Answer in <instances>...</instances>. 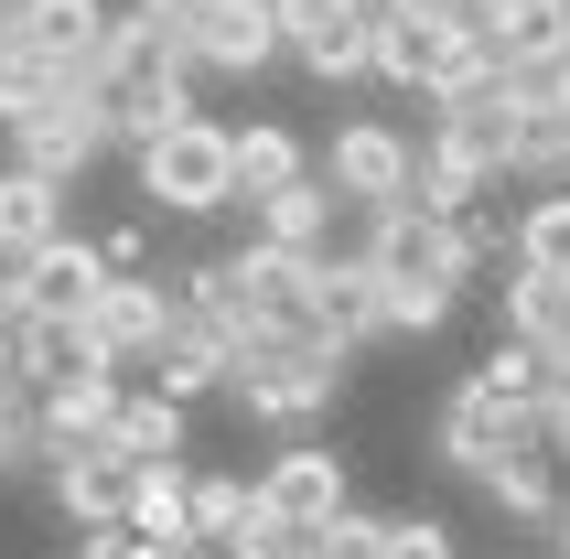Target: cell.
<instances>
[{
  "mask_svg": "<svg viewBox=\"0 0 570 559\" xmlns=\"http://www.w3.org/2000/svg\"><path fill=\"white\" fill-rule=\"evenodd\" d=\"M129 194H140V216H237V129L226 119H184L161 129L151 151H129Z\"/></svg>",
  "mask_w": 570,
  "mask_h": 559,
  "instance_id": "obj_1",
  "label": "cell"
},
{
  "mask_svg": "<svg viewBox=\"0 0 570 559\" xmlns=\"http://www.w3.org/2000/svg\"><path fill=\"white\" fill-rule=\"evenodd\" d=\"M313 173L334 184L345 216H387V205H410V184H420V129H399L387 108H355V119H334L313 140Z\"/></svg>",
  "mask_w": 570,
  "mask_h": 559,
  "instance_id": "obj_2",
  "label": "cell"
},
{
  "mask_svg": "<svg viewBox=\"0 0 570 559\" xmlns=\"http://www.w3.org/2000/svg\"><path fill=\"white\" fill-rule=\"evenodd\" d=\"M507 452H539V409H517V399H495L484 376H452L442 399H431V463H452V473H495Z\"/></svg>",
  "mask_w": 570,
  "mask_h": 559,
  "instance_id": "obj_3",
  "label": "cell"
},
{
  "mask_svg": "<svg viewBox=\"0 0 570 559\" xmlns=\"http://www.w3.org/2000/svg\"><path fill=\"white\" fill-rule=\"evenodd\" d=\"M345 366H355V355H258V366L226 376V399L248 409L258 431H281V441H291V431H313L323 409L345 399Z\"/></svg>",
  "mask_w": 570,
  "mask_h": 559,
  "instance_id": "obj_4",
  "label": "cell"
},
{
  "mask_svg": "<svg viewBox=\"0 0 570 559\" xmlns=\"http://www.w3.org/2000/svg\"><path fill=\"white\" fill-rule=\"evenodd\" d=\"M355 248L377 258L387 280H442V291H474V248L463 226L431 216V205H387V216H355Z\"/></svg>",
  "mask_w": 570,
  "mask_h": 559,
  "instance_id": "obj_5",
  "label": "cell"
},
{
  "mask_svg": "<svg viewBox=\"0 0 570 559\" xmlns=\"http://www.w3.org/2000/svg\"><path fill=\"white\" fill-rule=\"evenodd\" d=\"M184 65H194V76H216V87L269 76V65H281V11H269V0H194Z\"/></svg>",
  "mask_w": 570,
  "mask_h": 559,
  "instance_id": "obj_6",
  "label": "cell"
},
{
  "mask_svg": "<svg viewBox=\"0 0 570 559\" xmlns=\"http://www.w3.org/2000/svg\"><path fill=\"white\" fill-rule=\"evenodd\" d=\"M258 506H269L281 528H323V517H345V506H355L345 452H334V441H313V431H291L281 452L258 463Z\"/></svg>",
  "mask_w": 570,
  "mask_h": 559,
  "instance_id": "obj_7",
  "label": "cell"
},
{
  "mask_svg": "<svg viewBox=\"0 0 570 559\" xmlns=\"http://www.w3.org/2000/svg\"><path fill=\"white\" fill-rule=\"evenodd\" d=\"M173 269H140V280H108V291H97V312H87V344L97 355H108V366H151L161 355V334H173Z\"/></svg>",
  "mask_w": 570,
  "mask_h": 559,
  "instance_id": "obj_8",
  "label": "cell"
},
{
  "mask_svg": "<svg viewBox=\"0 0 570 559\" xmlns=\"http://www.w3.org/2000/svg\"><path fill=\"white\" fill-rule=\"evenodd\" d=\"M281 11V55L323 87H355L366 76V0H269Z\"/></svg>",
  "mask_w": 570,
  "mask_h": 559,
  "instance_id": "obj_9",
  "label": "cell"
},
{
  "mask_svg": "<svg viewBox=\"0 0 570 559\" xmlns=\"http://www.w3.org/2000/svg\"><path fill=\"white\" fill-rule=\"evenodd\" d=\"M11 140V161H32V173H55V184H87L97 161L119 151L108 140V97H65V108H43V119H22V129H0Z\"/></svg>",
  "mask_w": 570,
  "mask_h": 559,
  "instance_id": "obj_10",
  "label": "cell"
},
{
  "mask_svg": "<svg viewBox=\"0 0 570 559\" xmlns=\"http://www.w3.org/2000/svg\"><path fill=\"white\" fill-rule=\"evenodd\" d=\"M129 473L140 463H119L108 441H87V452H55V463H43V496H55L65 528H119L129 517Z\"/></svg>",
  "mask_w": 570,
  "mask_h": 559,
  "instance_id": "obj_11",
  "label": "cell"
},
{
  "mask_svg": "<svg viewBox=\"0 0 570 559\" xmlns=\"http://www.w3.org/2000/svg\"><path fill=\"white\" fill-rule=\"evenodd\" d=\"M495 334H517V344H539L549 355V388L570 376V280H549V269H517L507 258V280H495Z\"/></svg>",
  "mask_w": 570,
  "mask_h": 559,
  "instance_id": "obj_12",
  "label": "cell"
},
{
  "mask_svg": "<svg viewBox=\"0 0 570 559\" xmlns=\"http://www.w3.org/2000/svg\"><path fill=\"white\" fill-rule=\"evenodd\" d=\"M108 280H119V269H108L97 237H55L43 258H22V312H65V323H87Z\"/></svg>",
  "mask_w": 570,
  "mask_h": 559,
  "instance_id": "obj_13",
  "label": "cell"
},
{
  "mask_svg": "<svg viewBox=\"0 0 570 559\" xmlns=\"http://www.w3.org/2000/svg\"><path fill=\"white\" fill-rule=\"evenodd\" d=\"M65 194H76V184L32 173V161H0V258H11V269L43 258L55 237H76V226H65Z\"/></svg>",
  "mask_w": 570,
  "mask_h": 559,
  "instance_id": "obj_14",
  "label": "cell"
},
{
  "mask_svg": "<svg viewBox=\"0 0 570 559\" xmlns=\"http://www.w3.org/2000/svg\"><path fill=\"white\" fill-rule=\"evenodd\" d=\"M173 302H184V291H173ZM226 366H237V344L184 302V312H173V334H161V355H151V388L194 409V399H216V388H226Z\"/></svg>",
  "mask_w": 570,
  "mask_h": 559,
  "instance_id": "obj_15",
  "label": "cell"
},
{
  "mask_svg": "<svg viewBox=\"0 0 570 559\" xmlns=\"http://www.w3.org/2000/svg\"><path fill=\"white\" fill-rule=\"evenodd\" d=\"M119 399H129V376H119V366H76V376H55V388H43V463H55V452H87V441H108Z\"/></svg>",
  "mask_w": 570,
  "mask_h": 559,
  "instance_id": "obj_16",
  "label": "cell"
},
{
  "mask_svg": "<svg viewBox=\"0 0 570 559\" xmlns=\"http://www.w3.org/2000/svg\"><path fill=\"white\" fill-rule=\"evenodd\" d=\"M334 226H355L345 205H334V184H291V194H258L248 205V237L258 248H291V258H323V248H345V237H334Z\"/></svg>",
  "mask_w": 570,
  "mask_h": 559,
  "instance_id": "obj_17",
  "label": "cell"
},
{
  "mask_svg": "<svg viewBox=\"0 0 570 559\" xmlns=\"http://www.w3.org/2000/svg\"><path fill=\"white\" fill-rule=\"evenodd\" d=\"M313 312L334 344H377V258L366 248H323L313 258Z\"/></svg>",
  "mask_w": 570,
  "mask_h": 559,
  "instance_id": "obj_18",
  "label": "cell"
},
{
  "mask_svg": "<svg viewBox=\"0 0 570 559\" xmlns=\"http://www.w3.org/2000/svg\"><path fill=\"white\" fill-rule=\"evenodd\" d=\"M108 32H119V11L108 0H32V55H55V65H76V76H108Z\"/></svg>",
  "mask_w": 570,
  "mask_h": 559,
  "instance_id": "obj_19",
  "label": "cell"
},
{
  "mask_svg": "<svg viewBox=\"0 0 570 559\" xmlns=\"http://www.w3.org/2000/svg\"><path fill=\"white\" fill-rule=\"evenodd\" d=\"M205 76H194V65H173V76H151V87H129V97H108V140H119V151H151L161 129H184V119H205Z\"/></svg>",
  "mask_w": 570,
  "mask_h": 559,
  "instance_id": "obj_20",
  "label": "cell"
},
{
  "mask_svg": "<svg viewBox=\"0 0 570 559\" xmlns=\"http://www.w3.org/2000/svg\"><path fill=\"white\" fill-rule=\"evenodd\" d=\"M291 184H313V140L291 119H248L237 129V216H248L258 194H291Z\"/></svg>",
  "mask_w": 570,
  "mask_h": 559,
  "instance_id": "obj_21",
  "label": "cell"
},
{
  "mask_svg": "<svg viewBox=\"0 0 570 559\" xmlns=\"http://www.w3.org/2000/svg\"><path fill=\"white\" fill-rule=\"evenodd\" d=\"M129 538H161V549H194V463H140L129 473Z\"/></svg>",
  "mask_w": 570,
  "mask_h": 559,
  "instance_id": "obj_22",
  "label": "cell"
},
{
  "mask_svg": "<svg viewBox=\"0 0 570 559\" xmlns=\"http://www.w3.org/2000/svg\"><path fill=\"white\" fill-rule=\"evenodd\" d=\"M258 528V473H216V463H194V549H248Z\"/></svg>",
  "mask_w": 570,
  "mask_h": 559,
  "instance_id": "obj_23",
  "label": "cell"
},
{
  "mask_svg": "<svg viewBox=\"0 0 570 559\" xmlns=\"http://www.w3.org/2000/svg\"><path fill=\"white\" fill-rule=\"evenodd\" d=\"M484 194H507V184H495L474 151H452L442 129H420V184H410V205H431V216H474Z\"/></svg>",
  "mask_w": 570,
  "mask_h": 559,
  "instance_id": "obj_24",
  "label": "cell"
},
{
  "mask_svg": "<svg viewBox=\"0 0 570 559\" xmlns=\"http://www.w3.org/2000/svg\"><path fill=\"white\" fill-rule=\"evenodd\" d=\"M108 452H119V463H194V452H184V399L129 388L119 420H108Z\"/></svg>",
  "mask_w": 570,
  "mask_h": 559,
  "instance_id": "obj_25",
  "label": "cell"
},
{
  "mask_svg": "<svg viewBox=\"0 0 570 559\" xmlns=\"http://www.w3.org/2000/svg\"><path fill=\"white\" fill-rule=\"evenodd\" d=\"M560 496H570V473L549 452H507V463L484 473V506L517 517V528H560Z\"/></svg>",
  "mask_w": 570,
  "mask_h": 559,
  "instance_id": "obj_26",
  "label": "cell"
},
{
  "mask_svg": "<svg viewBox=\"0 0 570 559\" xmlns=\"http://www.w3.org/2000/svg\"><path fill=\"white\" fill-rule=\"evenodd\" d=\"M11 366L32 376V388H55V376H76V366H108L87 344V323H65V312H22L11 323Z\"/></svg>",
  "mask_w": 570,
  "mask_h": 559,
  "instance_id": "obj_27",
  "label": "cell"
},
{
  "mask_svg": "<svg viewBox=\"0 0 570 559\" xmlns=\"http://www.w3.org/2000/svg\"><path fill=\"white\" fill-rule=\"evenodd\" d=\"M65 97H87V76L76 65H55V55H0V129H22V119H43V108H65Z\"/></svg>",
  "mask_w": 570,
  "mask_h": 559,
  "instance_id": "obj_28",
  "label": "cell"
},
{
  "mask_svg": "<svg viewBox=\"0 0 570 559\" xmlns=\"http://www.w3.org/2000/svg\"><path fill=\"white\" fill-rule=\"evenodd\" d=\"M484 76H495V43H484L474 22H442L431 32V65H420V108H452V97H474Z\"/></svg>",
  "mask_w": 570,
  "mask_h": 559,
  "instance_id": "obj_29",
  "label": "cell"
},
{
  "mask_svg": "<svg viewBox=\"0 0 570 559\" xmlns=\"http://www.w3.org/2000/svg\"><path fill=\"white\" fill-rule=\"evenodd\" d=\"M507 184H517V194H560V184H570V108H528V119H517Z\"/></svg>",
  "mask_w": 570,
  "mask_h": 559,
  "instance_id": "obj_30",
  "label": "cell"
},
{
  "mask_svg": "<svg viewBox=\"0 0 570 559\" xmlns=\"http://www.w3.org/2000/svg\"><path fill=\"white\" fill-rule=\"evenodd\" d=\"M463 22H474L495 55H549V43H570V11H560V0H474Z\"/></svg>",
  "mask_w": 570,
  "mask_h": 559,
  "instance_id": "obj_31",
  "label": "cell"
},
{
  "mask_svg": "<svg viewBox=\"0 0 570 559\" xmlns=\"http://www.w3.org/2000/svg\"><path fill=\"white\" fill-rule=\"evenodd\" d=\"M452 302L463 291H442V280H387L377 269V344H431L452 323Z\"/></svg>",
  "mask_w": 570,
  "mask_h": 559,
  "instance_id": "obj_32",
  "label": "cell"
},
{
  "mask_svg": "<svg viewBox=\"0 0 570 559\" xmlns=\"http://www.w3.org/2000/svg\"><path fill=\"white\" fill-rule=\"evenodd\" d=\"M420 65H431V32L366 0V76H377L387 97H420Z\"/></svg>",
  "mask_w": 570,
  "mask_h": 559,
  "instance_id": "obj_33",
  "label": "cell"
},
{
  "mask_svg": "<svg viewBox=\"0 0 570 559\" xmlns=\"http://www.w3.org/2000/svg\"><path fill=\"white\" fill-rule=\"evenodd\" d=\"M517 269L570 280V184H560V194H528V205H517Z\"/></svg>",
  "mask_w": 570,
  "mask_h": 559,
  "instance_id": "obj_34",
  "label": "cell"
},
{
  "mask_svg": "<svg viewBox=\"0 0 570 559\" xmlns=\"http://www.w3.org/2000/svg\"><path fill=\"white\" fill-rule=\"evenodd\" d=\"M484 388H495V399H517V409H539L549 399V355H539V344H517V334H495V344H484Z\"/></svg>",
  "mask_w": 570,
  "mask_h": 559,
  "instance_id": "obj_35",
  "label": "cell"
},
{
  "mask_svg": "<svg viewBox=\"0 0 570 559\" xmlns=\"http://www.w3.org/2000/svg\"><path fill=\"white\" fill-rule=\"evenodd\" d=\"M313 559H387V517H377V506L323 517V528H313Z\"/></svg>",
  "mask_w": 570,
  "mask_h": 559,
  "instance_id": "obj_36",
  "label": "cell"
},
{
  "mask_svg": "<svg viewBox=\"0 0 570 559\" xmlns=\"http://www.w3.org/2000/svg\"><path fill=\"white\" fill-rule=\"evenodd\" d=\"M387 559H463L452 517H387Z\"/></svg>",
  "mask_w": 570,
  "mask_h": 559,
  "instance_id": "obj_37",
  "label": "cell"
},
{
  "mask_svg": "<svg viewBox=\"0 0 570 559\" xmlns=\"http://www.w3.org/2000/svg\"><path fill=\"white\" fill-rule=\"evenodd\" d=\"M76 559H184L161 538H129V528H76Z\"/></svg>",
  "mask_w": 570,
  "mask_h": 559,
  "instance_id": "obj_38",
  "label": "cell"
},
{
  "mask_svg": "<svg viewBox=\"0 0 570 559\" xmlns=\"http://www.w3.org/2000/svg\"><path fill=\"white\" fill-rule=\"evenodd\" d=\"M539 452H549V463L570 473V376H560V388L539 399Z\"/></svg>",
  "mask_w": 570,
  "mask_h": 559,
  "instance_id": "obj_39",
  "label": "cell"
},
{
  "mask_svg": "<svg viewBox=\"0 0 570 559\" xmlns=\"http://www.w3.org/2000/svg\"><path fill=\"white\" fill-rule=\"evenodd\" d=\"M97 248H108V269H119V280H140V269H151V226H108Z\"/></svg>",
  "mask_w": 570,
  "mask_h": 559,
  "instance_id": "obj_40",
  "label": "cell"
},
{
  "mask_svg": "<svg viewBox=\"0 0 570 559\" xmlns=\"http://www.w3.org/2000/svg\"><path fill=\"white\" fill-rule=\"evenodd\" d=\"M377 11H399V22H420V32H442V22H463L474 0H377Z\"/></svg>",
  "mask_w": 570,
  "mask_h": 559,
  "instance_id": "obj_41",
  "label": "cell"
},
{
  "mask_svg": "<svg viewBox=\"0 0 570 559\" xmlns=\"http://www.w3.org/2000/svg\"><path fill=\"white\" fill-rule=\"evenodd\" d=\"M129 22H151V32H173V43H184V22H194V0H129Z\"/></svg>",
  "mask_w": 570,
  "mask_h": 559,
  "instance_id": "obj_42",
  "label": "cell"
},
{
  "mask_svg": "<svg viewBox=\"0 0 570 559\" xmlns=\"http://www.w3.org/2000/svg\"><path fill=\"white\" fill-rule=\"evenodd\" d=\"M32 43V0H0V55H22Z\"/></svg>",
  "mask_w": 570,
  "mask_h": 559,
  "instance_id": "obj_43",
  "label": "cell"
},
{
  "mask_svg": "<svg viewBox=\"0 0 570 559\" xmlns=\"http://www.w3.org/2000/svg\"><path fill=\"white\" fill-rule=\"evenodd\" d=\"M0 323H22V269L0 258Z\"/></svg>",
  "mask_w": 570,
  "mask_h": 559,
  "instance_id": "obj_44",
  "label": "cell"
},
{
  "mask_svg": "<svg viewBox=\"0 0 570 559\" xmlns=\"http://www.w3.org/2000/svg\"><path fill=\"white\" fill-rule=\"evenodd\" d=\"M549 538H570V496H560V528H549Z\"/></svg>",
  "mask_w": 570,
  "mask_h": 559,
  "instance_id": "obj_45",
  "label": "cell"
},
{
  "mask_svg": "<svg viewBox=\"0 0 570 559\" xmlns=\"http://www.w3.org/2000/svg\"><path fill=\"white\" fill-rule=\"evenodd\" d=\"M184 559H226V549H184Z\"/></svg>",
  "mask_w": 570,
  "mask_h": 559,
  "instance_id": "obj_46",
  "label": "cell"
},
{
  "mask_svg": "<svg viewBox=\"0 0 570 559\" xmlns=\"http://www.w3.org/2000/svg\"><path fill=\"white\" fill-rule=\"evenodd\" d=\"M560 559H570V538H560Z\"/></svg>",
  "mask_w": 570,
  "mask_h": 559,
  "instance_id": "obj_47",
  "label": "cell"
},
{
  "mask_svg": "<svg viewBox=\"0 0 570 559\" xmlns=\"http://www.w3.org/2000/svg\"><path fill=\"white\" fill-rule=\"evenodd\" d=\"M560 11H570V0H560Z\"/></svg>",
  "mask_w": 570,
  "mask_h": 559,
  "instance_id": "obj_48",
  "label": "cell"
}]
</instances>
